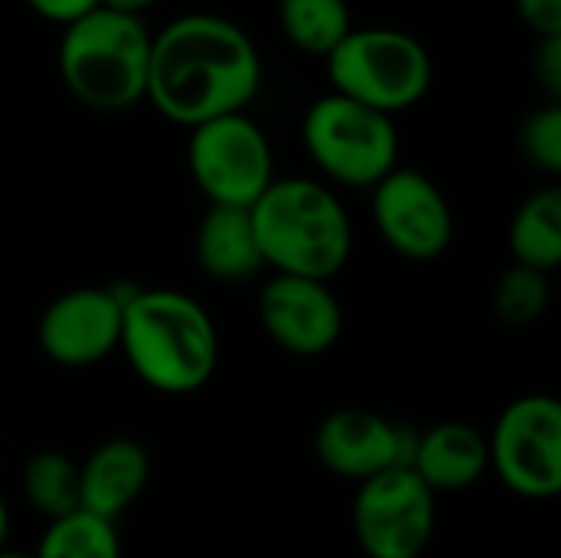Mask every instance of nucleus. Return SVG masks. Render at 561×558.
<instances>
[{
	"label": "nucleus",
	"mask_w": 561,
	"mask_h": 558,
	"mask_svg": "<svg viewBox=\"0 0 561 558\" xmlns=\"http://www.w3.org/2000/svg\"><path fill=\"white\" fill-rule=\"evenodd\" d=\"M0 558H33V553H20V549H10V546H7V549L0 553Z\"/></svg>",
	"instance_id": "obj_28"
},
{
	"label": "nucleus",
	"mask_w": 561,
	"mask_h": 558,
	"mask_svg": "<svg viewBox=\"0 0 561 558\" xmlns=\"http://www.w3.org/2000/svg\"><path fill=\"white\" fill-rule=\"evenodd\" d=\"M510 253L516 266L552 276L561 266V191L542 187L529 194L510 224Z\"/></svg>",
	"instance_id": "obj_17"
},
{
	"label": "nucleus",
	"mask_w": 561,
	"mask_h": 558,
	"mask_svg": "<svg viewBox=\"0 0 561 558\" xmlns=\"http://www.w3.org/2000/svg\"><path fill=\"white\" fill-rule=\"evenodd\" d=\"M250 220L273 273L329 283L352 260V217L322 181L276 178L250 207Z\"/></svg>",
	"instance_id": "obj_3"
},
{
	"label": "nucleus",
	"mask_w": 561,
	"mask_h": 558,
	"mask_svg": "<svg viewBox=\"0 0 561 558\" xmlns=\"http://www.w3.org/2000/svg\"><path fill=\"white\" fill-rule=\"evenodd\" d=\"M325 59L339 95L385 115L414 109L434 82V62L424 43L391 26L352 30Z\"/></svg>",
	"instance_id": "obj_5"
},
{
	"label": "nucleus",
	"mask_w": 561,
	"mask_h": 558,
	"mask_svg": "<svg viewBox=\"0 0 561 558\" xmlns=\"http://www.w3.org/2000/svg\"><path fill=\"white\" fill-rule=\"evenodd\" d=\"M158 0H102V7L108 10H118V13H128V16H141L148 7H154Z\"/></svg>",
	"instance_id": "obj_26"
},
{
	"label": "nucleus",
	"mask_w": 561,
	"mask_h": 558,
	"mask_svg": "<svg viewBox=\"0 0 561 558\" xmlns=\"http://www.w3.org/2000/svg\"><path fill=\"white\" fill-rule=\"evenodd\" d=\"M151 33L141 16L95 7L62 26L59 76L89 109L122 112L148 92Z\"/></svg>",
	"instance_id": "obj_4"
},
{
	"label": "nucleus",
	"mask_w": 561,
	"mask_h": 558,
	"mask_svg": "<svg viewBox=\"0 0 561 558\" xmlns=\"http://www.w3.org/2000/svg\"><path fill=\"white\" fill-rule=\"evenodd\" d=\"M187 168L210 207L250 210L276 181L270 138L247 112L191 128Z\"/></svg>",
	"instance_id": "obj_7"
},
{
	"label": "nucleus",
	"mask_w": 561,
	"mask_h": 558,
	"mask_svg": "<svg viewBox=\"0 0 561 558\" xmlns=\"http://www.w3.org/2000/svg\"><path fill=\"white\" fill-rule=\"evenodd\" d=\"M33 558H122V539L115 523L76 510L49 520Z\"/></svg>",
	"instance_id": "obj_20"
},
{
	"label": "nucleus",
	"mask_w": 561,
	"mask_h": 558,
	"mask_svg": "<svg viewBox=\"0 0 561 558\" xmlns=\"http://www.w3.org/2000/svg\"><path fill=\"white\" fill-rule=\"evenodd\" d=\"M536 79L546 89L549 102L561 99V36H546L539 39L536 49Z\"/></svg>",
	"instance_id": "obj_23"
},
{
	"label": "nucleus",
	"mask_w": 561,
	"mask_h": 558,
	"mask_svg": "<svg viewBox=\"0 0 561 558\" xmlns=\"http://www.w3.org/2000/svg\"><path fill=\"white\" fill-rule=\"evenodd\" d=\"M279 26L309 56H329L355 30L345 0H279Z\"/></svg>",
	"instance_id": "obj_19"
},
{
	"label": "nucleus",
	"mask_w": 561,
	"mask_h": 558,
	"mask_svg": "<svg viewBox=\"0 0 561 558\" xmlns=\"http://www.w3.org/2000/svg\"><path fill=\"white\" fill-rule=\"evenodd\" d=\"M371 217L381 240L414 263H431L454 243L450 201L417 168L398 164L371 187Z\"/></svg>",
	"instance_id": "obj_10"
},
{
	"label": "nucleus",
	"mask_w": 561,
	"mask_h": 558,
	"mask_svg": "<svg viewBox=\"0 0 561 558\" xmlns=\"http://www.w3.org/2000/svg\"><path fill=\"white\" fill-rule=\"evenodd\" d=\"M552 289H549V276L526 270V266H510L493 289V312L503 326L513 329H526L536 326L546 309H549Z\"/></svg>",
	"instance_id": "obj_21"
},
{
	"label": "nucleus",
	"mask_w": 561,
	"mask_h": 558,
	"mask_svg": "<svg viewBox=\"0 0 561 558\" xmlns=\"http://www.w3.org/2000/svg\"><path fill=\"white\" fill-rule=\"evenodd\" d=\"M263 82L250 33L217 13H184L151 36L145 99L174 125L197 128L247 112Z\"/></svg>",
	"instance_id": "obj_1"
},
{
	"label": "nucleus",
	"mask_w": 561,
	"mask_h": 558,
	"mask_svg": "<svg viewBox=\"0 0 561 558\" xmlns=\"http://www.w3.org/2000/svg\"><path fill=\"white\" fill-rule=\"evenodd\" d=\"M490 470L523 500H552L561 490V405L552 395L510 401L486 434Z\"/></svg>",
	"instance_id": "obj_8"
},
{
	"label": "nucleus",
	"mask_w": 561,
	"mask_h": 558,
	"mask_svg": "<svg viewBox=\"0 0 561 558\" xmlns=\"http://www.w3.org/2000/svg\"><path fill=\"white\" fill-rule=\"evenodd\" d=\"M118 349L135 378L158 395H194L220 365L210 312L181 289H128Z\"/></svg>",
	"instance_id": "obj_2"
},
{
	"label": "nucleus",
	"mask_w": 561,
	"mask_h": 558,
	"mask_svg": "<svg viewBox=\"0 0 561 558\" xmlns=\"http://www.w3.org/2000/svg\"><path fill=\"white\" fill-rule=\"evenodd\" d=\"M417 431L365 408H339L316 428V460L348 483H365L385 470L408 467Z\"/></svg>",
	"instance_id": "obj_12"
},
{
	"label": "nucleus",
	"mask_w": 561,
	"mask_h": 558,
	"mask_svg": "<svg viewBox=\"0 0 561 558\" xmlns=\"http://www.w3.org/2000/svg\"><path fill=\"white\" fill-rule=\"evenodd\" d=\"M23 500L43 520H59L79 510V464L59 451H36L20 474Z\"/></svg>",
	"instance_id": "obj_18"
},
{
	"label": "nucleus",
	"mask_w": 561,
	"mask_h": 558,
	"mask_svg": "<svg viewBox=\"0 0 561 558\" xmlns=\"http://www.w3.org/2000/svg\"><path fill=\"white\" fill-rule=\"evenodd\" d=\"M30 10H36L43 20L49 23H59V26H69L72 20L85 16L89 10L102 7V0H26Z\"/></svg>",
	"instance_id": "obj_25"
},
{
	"label": "nucleus",
	"mask_w": 561,
	"mask_h": 558,
	"mask_svg": "<svg viewBox=\"0 0 561 558\" xmlns=\"http://www.w3.org/2000/svg\"><path fill=\"white\" fill-rule=\"evenodd\" d=\"M519 148L526 155V161L546 174H559L561 171V105L549 102L542 109H536L519 132Z\"/></svg>",
	"instance_id": "obj_22"
},
{
	"label": "nucleus",
	"mask_w": 561,
	"mask_h": 558,
	"mask_svg": "<svg viewBox=\"0 0 561 558\" xmlns=\"http://www.w3.org/2000/svg\"><path fill=\"white\" fill-rule=\"evenodd\" d=\"M125 293L122 286H76L59 293L36 326L43 355L62 368H89L118 352Z\"/></svg>",
	"instance_id": "obj_11"
},
{
	"label": "nucleus",
	"mask_w": 561,
	"mask_h": 558,
	"mask_svg": "<svg viewBox=\"0 0 561 558\" xmlns=\"http://www.w3.org/2000/svg\"><path fill=\"white\" fill-rule=\"evenodd\" d=\"M352 529L365 558H424L437 529V493L411 467L358 483Z\"/></svg>",
	"instance_id": "obj_9"
},
{
	"label": "nucleus",
	"mask_w": 561,
	"mask_h": 558,
	"mask_svg": "<svg viewBox=\"0 0 561 558\" xmlns=\"http://www.w3.org/2000/svg\"><path fill=\"white\" fill-rule=\"evenodd\" d=\"M431 493H460L490 474L486 434L470 421H440L417 434L408 464Z\"/></svg>",
	"instance_id": "obj_15"
},
{
	"label": "nucleus",
	"mask_w": 561,
	"mask_h": 558,
	"mask_svg": "<svg viewBox=\"0 0 561 558\" xmlns=\"http://www.w3.org/2000/svg\"><path fill=\"white\" fill-rule=\"evenodd\" d=\"M151 477V457L145 444L131 437L102 441L79 464V510L118 523L135 506Z\"/></svg>",
	"instance_id": "obj_14"
},
{
	"label": "nucleus",
	"mask_w": 561,
	"mask_h": 558,
	"mask_svg": "<svg viewBox=\"0 0 561 558\" xmlns=\"http://www.w3.org/2000/svg\"><path fill=\"white\" fill-rule=\"evenodd\" d=\"M194 253L201 270L217 283H243L266 266L250 210L243 207H210L197 227Z\"/></svg>",
	"instance_id": "obj_16"
},
{
	"label": "nucleus",
	"mask_w": 561,
	"mask_h": 558,
	"mask_svg": "<svg viewBox=\"0 0 561 558\" xmlns=\"http://www.w3.org/2000/svg\"><path fill=\"white\" fill-rule=\"evenodd\" d=\"M302 145L312 164L345 187H375L398 168L401 148L391 115L339 92H329L306 109Z\"/></svg>",
	"instance_id": "obj_6"
},
{
	"label": "nucleus",
	"mask_w": 561,
	"mask_h": 558,
	"mask_svg": "<svg viewBox=\"0 0 561 558\" xmlns=\"http://www.w3.org/2000/svg\"><path fill=\"white\" fill-rule=\"evenodd\" d=\"M523 23L539 36H561V0H516Z\"/></svg>",
	"instance_id": "obj_24"
},
{
	"label": "nucleus",
	"mask_w": 561,
	"mask_h": 558,
	"mask_svg": "<svg viewBox=\"0 0 561 558\" xmlns=\"http://www.w3.org/2000/svg\"><path fill=\"white\" fill-rule=\"evenodd\" d=\"M7 539H10V506L0 497V553L7 549Z\"/></svg>",
	"instance_id": "obj_27"
},
{
	"label": "nucleus",
	"mask_w": 561,
	"mask_h": 558,
	"mask_svg": "<svg viewBox=\"0 0 561 558\" xmlns=\"http://www.w3.org/2000/svg\"><path fill=\"white\" fill-rule=\"evenodd\" d=\"M256 316L266 339L296 358H319L332 352L345 329V312L332 286L306 276L273 273L260 289Z\"/></svg>",
	"instance_id": "obj_13"
}]
</instances>
